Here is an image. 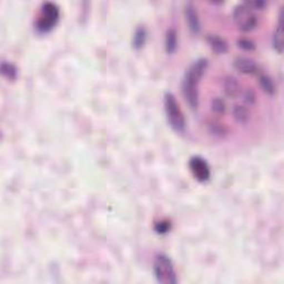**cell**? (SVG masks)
<instances>
[{
    "label": "cell",
    "mask_w": 284,
    "mask_h": 284,
    "mask_svg": "<svg viewBox=\"0 0 284 284\" xmlns=\"http://www.w3.org/2000/svg\"><path fill=\"white\" fill-rule=\"evenodd\" d=\"M208 67V60L199 59L185 71L182 81V93L189 107L197 110L199 107V84Z\"/></svg>",
    "instance_id": "6da1fadb"
},
{
    "label": "cell",
    "mask_w": 284,
    "mask_h": 284,
    "mask_svg": "<svg viewBox=\"0 0 284 284\" xmlns=\"http://www.w3.org/2000/svg\"><path fill=\"white\" fill-rule=\"evenodd\" d=\"M163 105L167 120L174 131L176 132H183L185 129V119L182 112L179 103L177 102L176 97L172 93H165L163 99Z\"/></svg>",
    "instance_id": "7a4b0ae2"
},
{
    "label": "cell",
    "mask_w": 284,
    "mask_h": 284,
    "mask_svg": "<svg viewBox=\"0 0 284 284\" xmlns=\"http://www.w3.org/2000/svg\"><path fill=\"white\" fill-rule=\"evenodd\" d=\"M153 272L157 281L162 284H176L178 282L177 272L169 257L158 254L153 263Z\"/></svg>",
    "instance_id": "3957f363"
},
{
    "label": "cell",
    "mask_w": 284,
    "mask_h": 284,
    "mask_svg": "<svg viewBox=\"0 0 284 284\" xmlns=\"http://www.w3.org/2000/svg\"><path fill=\"white\" fill-rule=\"evenodd\" d=\"M59 20V8L52 2H44L41 7L39 19L36 23V29L41 34H47L55 28Z\"/></svg>",
    "instance_id": "277c9868"
},
{
    "label": "cell",
    "mask_w": 284,
    "mask_h": 284,
    "mask_svg": "<svg viewBox=\"0 0 284 284\" xmlns=\"http://www.w3.org/2000/svg\"><path fill=\"white\" fill-rule=\"evenodd\" d=\"M253 10L254 9L249 5V2L241 3L234 9L233 19L242 31H252L257 27L258 17L253 14Z\"/></svg>",
    "instance_id": "5b68a950"
},
{
    "label": "cell",
    "mask_w": 284,
    "mask_h": 284,
    "mask_svg": "<svg viewBox=\"0 0 284 284\" xmlns=\"http://www.w3.org/2000/svg\"><path fill=\"white\" fill-rule=\"evenodd\" d=\"M189 168L191 170L193 177L196 178L198 181L205 182L210 179L211 177V170L203 158L201 157H193L190 159Z\"/></svg>",
    "instance_id": "8992f818"
},
{
    "label": "cell",
    "mask_w": 284,
    "mask_h": 284,
    "mask_svg": "<svg viewBox=\"0 0 284 284\" xmlns=\"http://www.w3.org/2000/svg\"><path fill=\"white\" fill-rule=\"evenodd\" d=\"M184 16H185L186 22H188L189 29L191 30L192 34L198 35L201 29L200 19H199L197 8L194 7L192 3H188V5H185Z\"/></svg>",
    "instance_id": "52a82bcc"
},
{
    "label": "cell",
    "mask_w": 284,
    "mask_h": 284,
    "mask_svg": "<svg viewBox=\"0 0 284 284\" xmlns=\"http://www.w3.org/2000/svg\"><path fill=\"white\" fill-rule=\"evenodd\" d=\"M222 87L223 91L230 98H238L242 93L241 84L239 83L237 78L232 76H226L222 80Z\"/></svg>",
    "instance_id": "ba28073f"
},
{
    "label": "cell",
    "mask_w": 284,
    "mask_h": 284,
    "mask_svg": "<svg viewBox=\"0 0 284 284\" xmlns=\"http://www.w3.org/2000/svg\"><path fill=\"white\" fill-rule=\"evenodd\" d=\"M233 66L239 72L244 75H252L258 71V64L255 63L254 60L246 58V57H239L234 60Z\"/></svg>",
    "instance_id": "9c48e42d"
},
{
    "label": "cell",
    "mask_w": 284,
    "mask_h": 284,
    "mask_svg": "<svg viewBox=\"0 0 284 284\" xmlns=\"http://www.w3.org/2000/svg\"><path fill=\"white\" fill-rule=\"evenodd\" d=\"M272 44H273L274 50L278 54H282L283 52V18H282V11L279 16L278 25L275 27L273 38H272Z\"/></svg>",
    "instance_id": "30bf717a"
},
{
    "label": "cell",
    "mask_w": 284,
    "mask_h": 284,
    "mask_svg": "<svg viewBox=\"0 0 284 284\" xmlns=\"http://www.w3.org/2000/svg\"><path fill=\"white\" fill-rule=\"evenodd\" d=\"M232 115L234 120L237 121L239 124L245 125L251 121V112L249 109L244 105L242 104H237L234 105L233 110H232Z\"/></svg>",
    "instance_id": "8fae6325"
},
{
    "label": "cell",
    "mask_w": 284,
    "mask_h": 284,
    "mask_svg": "<svg viewBox=\"0 0 284 284\" xmlns=\"http://www.w3.org/2000/svg\"><path fill=\"white\" fill-rule=\"evenodd\" d=\"M208 43L211 49L219 55L225 54L228 51V44H226L224 40L218 37V36H210V37H208Z\"/></svg>",
    "instance_id": "7c38bea8"
},
{
    "label": "cell",
    "mask_w": 284,
    "mask_h": 284,
    "mask_svg": "<svg viewBox=\"0 0 284 284\" xmlns=\"http://www.w3.org/2000/svg\"><path fill=\"white\" fill-rule=\"evenodd\" d=\"M178 48V38H177V32L173 29L169 30L165 37V50L169 55H172Z\"/></svg>",
    "instance_id": "4fadbf2b"
},
{
    "label": "cell",
    "mask_w": 284,
    "mask_h": 284,
    "mask_svg": "<svg viewBox=\"0 0 284 284\" xmlns=\"http://www.w3.org/2000/svg\"><path fill=\"white\" fill-rule=\"evenodd\" d=\"M0 70L3 77H6L8 80H16L17 78V69L13 63L2 61L1 66H0Z\"/></svg>",
    "instance_id": "5bb4252c"
},
{
    "label": "cell",
    "mask_w": 284,
    "mask_h": 284,
    "mask_svg": "<svg viewBox=\"0 0 284 284\" xmlns=\"http://www.w3.org/2000/svg\"><path fill=\"white\" fill-rule=\"evenodd\" d=\"M145 39H147V32H145L144 28H138L135 32V36H133V47L136 49H141L144 46Z\"/></svg>",
    "instance_id": "9a60e30c"
},
{
    "label": "cell",
    "mask_w": 284,
    "mask_h": 284,
    "mask_svg": "<svg viewBox=\"0 0 284 284\" xmlns=\"http://www.w3.org/2000/svg\"><path fill=\"white\" fill-rule=\"evenodd\" d=\"M210 107H211V111H212L213 113H216V115L218 116L223 115V113L225 112L224 100L219 98V97H216V98H213L212 100H211Z\"/></svg>",
    "instance_id": "2e32d148"
},
{
    "label": "cell",
    "mask_w": 284,
    "mask_h": 284,
    "mask_svg": "<svg viewBox=\"0 0 284 284\" xmlns=\"http://www.w3.org/2000/svg\"><path fill=\"white\" fill-rule=\"evenodd\" d=\"M260 83H261L262 89L266 93H269V95H273L274 93V84H273V81H272L269 77H266V76L260 77Z\"/></svg>",
    "instance_id": "e0dca14e"
},
{
    "label": "cell",
    "mask_w": 284,
    "mask_h": 284,
    "mask_svg": "<svg viewBox=\"0 0 284 284\" xmlns=\"http://www.w3.org/2000/svg\"><path fill=\"white\" fill-rule=\"evenodd\" d=\"M243 100L247 104H253L255 102V95L252 90L247 89L244 92H243Z\"/></svg>",
    "instance_id": "ac0fdd59"
},
{
    "label": "cell",
    "mask_w": 284,
    "mask_h": 284,
    "mask_svg": "<svg viewBox=\"0 0 284 284\" xmlns=\"http://www.w3.org/2000/svg\"><path fill=\"white\" fill-rule=\"evenodd\" d=\"M211 132L213 133V135H216V136H219V137H222L223 136V133H225V129L223 125L221 124H219V123H212L211 124Z\"/></svg>",
    "instance_id": "d6986e66"
},
{
    "label": "cell",
    "mask_w": 284,
    "mask_h": 284,
    "mask_svg": "<svg viewBox=\"0 0 284 284\" xmlns=\"http://www.w3.org/2000/svg\"><path fill=\"white\" fill-rule=\"evenodd\" d=\"M169 230H170V223H168V222L162 221V222L158 223V224L156 225V231L160 234L167 233Z\"/></svg>",
    "instance_id": "ffe728a7"
},
{
    "label": "cell",
    "mask_w": 284,
    "mask_h": 284,
    "mask_svg": "<svg viewBox=\"0 0 284 284\" xmlns=\"http://www.w3.org/2000/svg\"><path fill=\"white\" fill-rule=\"evenodd\" d=\"M239 43V47L243 48L244 50H253L254 49V44L249 41V40H240V41L238 42Z\"/></svg>",
    "instance_id": "44dd1931"
}]
</instances>
